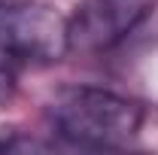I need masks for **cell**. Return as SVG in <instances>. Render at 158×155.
<instances>
[{
  "label": "cell",
  "mask_w": 158,
  "mask_h": 155,
  "mask_svg": "<svg viewBox=\"0 0 158 155\" xmlns=\"http://www.w3.org/2000/svg\"><path fill=\"white\" fill-rule=\"evenodd\" d=\"M55 134L82 149H116L134 140L143 125V107L125 94L94 85H67L49 103Z\"/></svg>",
  "instance_id": "obj_1"
},
{
  "label": "cell",
  "mask_w": 158,
  "mask_h": 155,
  "mask_svg": "<svg viewBox=\"0 0 158 155\" xmlns=\"http://www.w3.org/2000/svg\"><path fill=\"white\" fill-rule=\"evenodd\" d=\"M70 52L67 19L40 3H21L0 12V61L15 64H55Z\"/></svg>",
  "instance_id": "obj_2"
},
{
  "label": "cell",
  "mask_w": 158,
  "mask_h": 155,
  "mask_svg": "<svg viewBox=\"0 0 158 155\" xmlns=\"http://www.w3.org/2000/svg\"><path fill=\"white\" fill-rule=\"evenodd\" d=\"M158 0H82L67 19L70 52L98 55L134 34Z\"/></svg>",
  "instance_id": "obj_3"
},
{
  "label": "cell",
  "mask_w": 158,
  "mask_h": 155,
  "mask_svg": "<svg viewBox=\"0 0 158 155\" xmlns=\"http://www.w3.org/2000/svg\"><path fill=\"white\" fill-rule=\"evenodd\" d=\"M15 94V67L0 61V107Z\"/></svg>",
  "instance_id": "obj_4"
},
{
  "label": "cell",
  "mask_w": 158,
  "mask_h": 155,
  "mask_svg": "<svg viewBox=\"0 0 158 155\" xmlns=\"http://www.w3.org/2000/svg\"><path fill=\"white\" fill-rule=\"evenodd\" d=\"M21 3H31V0H0V12L3 9H12V6H21Z\"/></svg>",
  "instance_id": "obj_5"
}]
</instances>
